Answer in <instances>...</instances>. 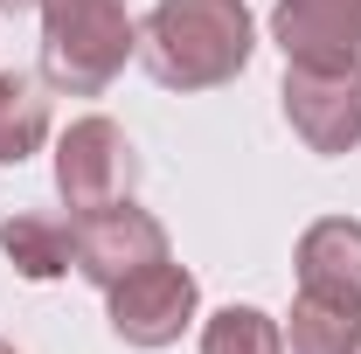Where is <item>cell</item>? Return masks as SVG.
<instances>
[{
  "label": "cell",
  "instance_id": "obj_1",
  "mask_svg": "<svg viewBox=\"0 0 361 354\" xmlns=\"http://www.w3.org/2000/svg\"><path fill=\"white\" fill-rule=\"evenodd\" d=\"M257 49L243 0H160L139 21V63L167 90H216Z\"/></svg>",
  "mask_w": 361,
  "mask_h": 354
},
{
  "label": "cell",
  "instance_id": "obj_2",
  "mask_svg": "<svg viewBox=\"0 0 361 354\" xmlns=\"http://www.w3.org/2000/svg\"><path fill=\"white\" fill-rule=\"evenodd\" d=\"M42 84L70 97H97L139 49V28L118 0H42Z\"/></svg>",
  "mask_w": 361,
  "mask_h": 354
},
{
  "label": "cell",
  "instance_id": "obj_3",
  "mask_svg": "<svg viewBox=\"0 0 361 354\" xmlns=\"http://www.w3.org/2000/svg\"><path fill=\"white\" fill-rule=\"evenodd\" d=\"M56 188H63L70 216H97L111 202H133V188H139L133 139L111 118H77L63 133V146H56Z\"/></svg>",
  "mask_w": 361,
  "mask_h": 354
},
{
  "label": "cell",
  "instance_id": "obj_4",
  "mask_svg": "<svg viewBox=\"0 0 361 354\" xmlns=\"http://www.w3.org/2000/svg\"><path fill=\"white\" fill-rule=\"evenodd\" d=\"M285 118L313 153L361 146V63H341V70L285 63Z\"/></svg>",
  "mask_w": 361,
  "mask_h": 354
},
{
  "label": "cell",
  "instance_id": "obj_5",
  "mask_svg": "<svg viewBox=\"0 0 361 354\" xmlns=\"http://www.w3.org/2000/svg\"><path fill=\"white\" fill-rule=\"evenodd\" d=\"M111 299V334L118 341H133V348H174L180 326L195 319V278L174 264V257H160V264L133 271L126 285H111L104 292Z\"/></svg>",
  "mask_w": 361,
  "mask_h": 354
},
{
  "label": "cell",
  "instance_id": "obj_6",
  "mask_svg": "<svg viewBox=\"0 0 361 354\" xmlns=\"http://www.w3.org/2000/svg\"><path fill=\"white\" fill-rule=\"evenodd\" d=\"M167 257V229L133 209V202H111V209H97V216H77V271H84L97 292H111V285H126L133 271L160 264Z\"/></svg>",
  "mask_w": 361,
  "mask_h": 354
},
{
  "label": "cell",
  "instance_id": "obj_7",
  "mask_svg": "<svg viewBox=\"0 0 361 354\" xmlns=\"http://www.w3.org/2000/svg\"><path fill=\"white\" fill-rule=\"evenodd\" d=\"M271 35L285 49V63L341 70L361 49V0H278L271 7Z\"/></svg>",
  "mask_w": 361,
  "mask_h": 354
},
{
  "label": "cell",
  "instance_id": "obj_8",
  "mask_svg": "<svg viewBox=\"0 0 361 354\" xmlns=\"http://www.w3.org/2000/svg\"><path fill=\"white\" fill-rule=\"evenodd\" d=\"M299 292H326V299L361 306V222L326 216L299 236Z\"/></svg>",
  "mask_w": 361,
  "mask_h": 354
},
{
  "label": "cell",
  "instance_id": "obj_9",
  "mask_svg": "<svg viewBox=\"0 0 361 354\" xmlns=\"http://www.w3.org/2000/svg\"><path fill=\"white\" fill-rule=\"evenodd\" d=\"M0 250L14 257L21 278H63L77 264V216H49V209H21L0 222Z\"/></svg>",
  "mask_w": 361,
  "mask_h": 354
},
{
  "label": "cell",
  "instance_id": "obj_10",
  "mask_svg": "<svg viewBox=\"0 0 361 354\" xmlns=\"http://www.w3.org/2000/svg\"><path fill=\"white\" fill-rule=\"evenodd\" d=\"M285 354H361V306L326 299V292H299L292 326H285Z\"/></svg>",
  "mask_w": 361,
  "mask_h": 354
},
{
  "label": "cell",
  "instance_id": "obj_11",
  "mask_svg": "<svg viewBox=\"0 0 361 354\" xmlns=\"http://www.w3.org/2000/svg\"><path fill=\"white\" fill-rule=\"evenodd\" d=\"M49 139V97L35 77L0 70V167H21L35 146Z\"/></svg>",
  "mask_w": 361,
  "mask_h": 354
},
{
  "label": "cell",
  "instance_id": "obj_12",
  "mask_svg": "<svg viewBox=\"0 0 361 354\" xmlns=\"http://www.w3.org/2000/svg\"><path fill=\"white\" fill-rule=\"evenodd\" d=\"M202 354H285V334L257 306H223L202 326Z\"/></svg>",
  "mask_w": 361,
  "mask_h": 354
},
{
  "label": "cell",
  "instance_id": "obj_13",
  "mask_svg": "<svg viewBox=\"0 0 361 354\" xmlns=\"http://www.w3.org/2000/svg\"><path fill=\"white\" fill-rule=\"evenodd\" d=\"M21 7H35V0H0V14H21Z\"/></svg>",
  "mask_w": 361,
  "mask_h": 354
},
{
  "label": "cell",
  "instance_id": "obj_14",
  "mask_svg": "<svg viewBox=\"0 0 361 354\" xmlns=\"http://www.w3.org/2000/svg\"><path fill=\"white\" fill-rule=\"evenodd\" d=\"M0 354H14V348H7V341H0Z\"/></svg>",
  "mask_w": 361,
  "mask_h": 354
}]
</instances>
